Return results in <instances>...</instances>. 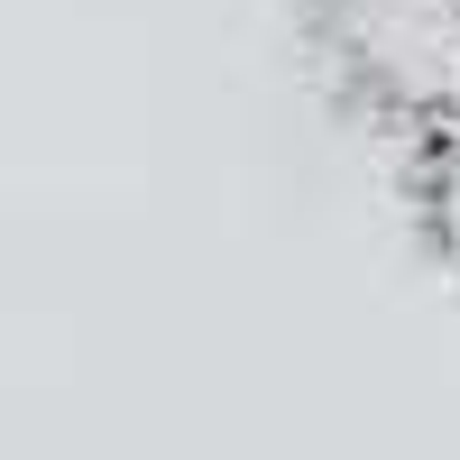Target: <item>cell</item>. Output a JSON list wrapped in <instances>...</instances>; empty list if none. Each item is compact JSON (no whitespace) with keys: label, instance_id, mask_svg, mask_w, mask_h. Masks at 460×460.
<instances>
[{"label":"cell","instance_id":"1","mask_svg":"<svg viewBox=\"0 0 460 460\" xmlns=\"http://www.w3.org/2000/svg\"><path fill=\"white\" fill-rule=\"evenodd\" d=\"M295 47L387 166L460 138V0H295Z\"/></svg>","mask_w":460,"mask_h":460},{"label":"cell","instance_id":"2","mask_svg":"<svg viewBox=\"0 0 460 460\" xmlns=\"http://www.w3.org/2000/svg\"><path fill=\"white\" fill-rule=\"evenodd\" d=\"M396 203H405V230L442 277H460V138L451 147H424V157L396 166Z\"/></svg>","mask_w":460,"mask_h":460}]
</instances>
